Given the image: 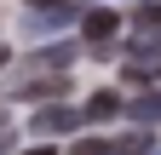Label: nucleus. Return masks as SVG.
I'll list each match as a JSON object with an SVG mask.
<instances>
[{
  "label": "nucleus",
  "mask_w": 161,
  "mask_h": 155,
  "mask_svg": "<svg viewBox=\"0 0 161 155\" xmlns=\"http://www.w3.org/2000/svg\"><path fill=\"white\" fill-rule=\"evenodd\" d=\"M6 57H12V52H6V46H0V69H6Z\"/></svg>",
  "instance_id": "15"
},
{
  "label": "nucleus",
  "mask_w": 161,
  "mask_h": 155,
  "mask_svg": "<svg viewBox=\"0 0 161 155\" xmlns=\"http://www.w3.org/2000/svg\"><path fill=\"white\" fill-rule=\"evenodd\" d=\"M115 29H121V17H115V12H104V6L80 12V35H86V46H104V40H115Z\"/></svg>",
  "instance_id": "3"
},
{
  "label": "nucleus",
  "mask_w": 161,
  "mask_h": 155,
  "mask_svg": "<svg viewBox=\"0 0 161 155\" xmlns=\"http://www.w3.org/2000/svg\"><path fill=\"white\" fill-rule=\"evenodd\" d=\"M127 23H132V35H161V6H155V0H144V6H132Z\"/></svg>",
  "instance_id": "7"
},
{
  "label": "nucleus",
  "mask_w": 161,
  "mask_h": 155,
  "mask_svg": "<svg viewBox=\"0 0 161 155\" xmlns=\"http://www.w3.org/2000/svg\"><path fill=\"white\" fill-rule=\"evenodd\" d=\"M127 115H132L138 126H155V121H161V92H138V98H132V109H127Z\"/></svg>",
  "instance_id": "6"
},
{
  "label": "nucleus",
  "mask_w": 161,
  "mask_h": 155,
  "mask_svg": "<svg viewBox=\"0 0 161 155\" xmlns=\"http://www.w3.org/2000/svg\"><path fill=\"white\" fill-rule=\"evenodd\" d=\"M115 155H150V126L127 132V138H115Z\"/></svg>",
  "instance_id": "9"
},
{
  "label": "nucleus",
  "mask_w": 161,
  "mask_h": 155,
  "mask_svg": "<svg viewBox=\"0 0 161 155\" xmlns=\"http://www.w3.org/2000/svg\"><path fill=\"white\" fill-rule=\"evenodd\" d=\"M75 57V46H46V52H35V69H64Z\"/></svg>",
  "instance_id": "10"
},
{
  "label": "nucleus",
  "mask_w": 161,
  "mask_h": 155,
  "mask_svg": "<svg viewBox=\"0 0 161 155\" xmlns=\"http://www.w3.org/2000/svg\"><path fill=\"white\" fill-rule=\"evenodd\" d=\"M29 126H35V138H64V132H80V126H86V109H69L64 98H58L40 115H29Z\"/></svg>",
  "instance_id": "1"
},
{
  "label": "nucleus",
  "mask_w": 161,
  "mask_h": 155,
  "mask_svg": "<svg viewBox=\"0 0 161 155\" xmlns=\"http://www.w3.org/2000/svg\"><path fill=\"white\" fill-rule=\"evenodd\" d=\"M109 115H121V92H92L86 98V121H109Z\"/></svg>",
  "instance_id": "8"
},
{
  "label": "nucleus",
  "mask_w": 161,
  "mask_h": 155,
  "mask_svg": "<svg viewBox=\"0 0 161 155\" xmlns=\"http://www.w3.org/2000/svg\"><path fill=\"white\" fill-rule=\"evenodd\" d=\"M46 6H64V0H29V12H46Z\"/></svg>",
  "instance_id": "12"
},
{
  "label": "nucleus",
  "mask_w": 161,
  "mask_h": 155,
  "mask_svg": "<svg viewBox=\"0 0 161 155\" xmlns=\"http://www.w3.org/2000/svg\"><path fill=\"white\" fill-rule=\"evenodd\" d=\"M69 23H80V12L64 0V6H46V12H35V17H29V35L40 40V35H58V29H69Z\"/></svg>",
  "instance_id": "4"
},
{
  "label": "nucleus",
  "mask_w": 161,
  "mask_h": 155,
  "mask_svg": "<svg viewBox=\"0 0 161 155\" xmlns=\"http://www.w3.org/2000/svg\"><path fill=\"white\" fill-rule=\"evenodd\" d=\"M64 92H69V75L64 69H46V75H17V81H12V98H46V104H58V98H64Z\"/></svg>",
  "instance_id": "2"
},
{
  "label": "nucleus",
  "mask_w": 161,
  "mask_h": 155,
  "mask_svg": "<svg viewBox=\"0 0 161 155\" xmlns=\"http://www.w3.org/2000/svg\"><path fill=\"white\" fill-rule=\"evenodd\" d=\"M0 149H12V132H0Z\"/></svg>",
  "instance_id": "14"
},
{
  "label": "nucleus",
  "mask_w": 161,
  "mask_h": 155,
  "mask_svg": "<svg viewBox=\"0 0 161 155\" xmlns=\"http://www.w3.org/2000/svg\"><path fill=\"white\" fill-rule=\"evenodd\" d=\"M23 155H52V144H46V138H40V144H35V149H23Z\"/></svg>",
  "instance_id": "13"
},
{
  "label": "nucleus",
  "mask_w": 161,
  "mask_h": 155,
  "mask_svg": "<svg viewBox=\"0 0 161 155\" xmlns=\"http://www.w3.org/2000/svg\"><path fill=\"white\" fill-rule=\"evenodd\" d=\"M69 155H115V138H80Z\"/></svg>",
  "instance_id": "11"
},
{
  "label": "nucleus",
  "mask_w": 161,
  "mask_h": 155,
  "mask_svg": "<svg viewBox=\"0 0 161 155\" xmlns=\"http://www.w3.org/2000/svg\"><path fill=\"white\" fill-rule=\"evenodd\" d=\"M127 63H161V35H132L127 40Z\"/></svg>",
  "instance_id": "5"
}]
</instances>
